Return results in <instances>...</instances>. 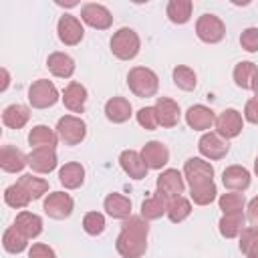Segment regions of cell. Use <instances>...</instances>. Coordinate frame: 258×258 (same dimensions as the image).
Returning <instances> with one entry per match:
<instances>
[{
	"instance_id": "obj_18",
	"label": "cell",
	"mask_w": 258,
	"mask_h": 258,
	"mask_svg": "<svg viewBox=\"0 0 258 258\" xmlns=\"http://www.w3.org/2000/svg\"><path fill=\"white\" fill-rule=\"evenodd\" d=\"M87 89H85V85H81V83H77V81H71L67 87H64V91H62V103H64V107L71 111V113H83L85 111V105H87Z\"/></svg>"
},
{
	"instance_id": "obj_14",
	"label": "cell",
	"mask_w": 258,
	"mask_h": 258,
	"mask_svg": "<svg viewBox=\"0 0 258 258\" xmlns=\"http://www.w3.org/2000/svg\"><path fill=\"white\" fill-rule=\"evenodd\" d=\"M56 163L58 159L54 147H36L28 153V165L36 173H50L52 169H56Z\"/></svg>"
},
{
	"instance_id": "obj_2",
	"label": "cell",
	"mask_w": 258,
	"mask_h": 258,
	"mask_svg": "<svg viewBox=\"0 0 258 258\" xmlns=\"http://www.w3.org/2000/svg\"><path fill=\"white\" fill-rule=\"evenodd\" d=\"M127 85H129L131 93L139 99L155 97L159 91V79H157L155 71H151L147 67H133L127 73Z\"/></svg>"
},
{
	"instance_id": "obj_10",
	"label": "cell",
	"mask_w": 258,
	"mask_h": 258,
	"mask_svg": "<svg viewBox=\"0 0 258 258\" xmlns=\"http://www.w3.org/2000/svg\"><path fill=\"white\" fill-rule=\"evenodd\" d=\"M185 181H183V173L177 169H163L157 175V194L163 196L167 202L173 198H179L183 194Z\"/></svg>"
},
{
	"instance_id": "obj_21",
	"label": "cell",
	"mask_w": 258,
	"mask_h": 258,
	"mask_svg": "<svg viewBox=\"0 0 258 258\" xmlns=\"http://www.w3.org/2000/svg\"><path fill=\"white\" fill-rule=\"evenodd\" d=\"M28 165V155H24L14 145H2L0 149V167L6 173H18Z\"/></svg>"
},
{
	"instance_id": "obj_27",
	"label": "cell",
	"mask_w": 258,
	"mask_h": 258,
	"mask_svg": "<svg viewBox=\"0 0 258 258\" xmlns=\"http://www.w3.org/2000/svg\"><path fill=\"white\" fill-rule=\"evenodd\" d=\"M30 119V109L26 105H20V103H14V105H8L2 113V123L8 127V129H22Z\"/></svg>"
},
{
	"instance_id": "obj_36",
	"label": "cell",
	"mask_w": 258,
	"mask_h": 258,
	"mask_svg": "<svg viewBox=\"0 0 258 258\" xmlns=\"http://www.w3.org/2000/svg\"><path fill=\"white\" fill-rule=\"evenodd\" d=\"M4 202H6V206H10V208H14V210H22V208H26L30 202H32V198L24 191V187L16 181V183H12V185H8L6 189H4Z\"/></svg>"
},
{
	"instance_id": "obj_6",
	"label": "cell",
	"mask_w": 258,
	"mask_h": 258,
	"mask_svg": "<svg viewBox=\"0 0 258 258\" xmlns=\"http://www.w3.org/2000/svg\"><path fill=\"white\" fill-rule=\"evenodd\" d=\"M58 91L48 79H38L28 87V103L34 109H48L58 101Z\"/></svg>"
},
{
	"instance_id": "obj_30",
	"label": "cell",
	"mask_w": 258,
	"mask_h": 258,
	"mask_svg": "<svg viewBox=\"0 0 258 258\" xmlns=\"http://www.w3.org/2000/svg\"><path fill=\"white\" fill-rule=\"evenodd\" d=\"M191 10H194L191 0H169L165 14L173 24H185L191 18Z\"/></svg>"
},
{
	"instance_id": "obj_31",
	"label": "cell",
	"mask_w": 258,
	"mask_h": 258,
	"mask_svg": "<svg viewBox=\"0 0 258 258\" xmlns=\"http://www.w3.org/2000/svg\"><path fill=\"white\" fill-rule=\"evenodd\" d=\"M165 214H167V200L163 196L155 194V196L143 200V204H141V218H145L147 222L159 220Z\"/></svg>"
},
{
	"instance_id": "obj_29",
	"label": "cell",
	"mask_w": 258,
	"mask_h": 258,
	"mask_svg": "<svg viewBox=\"0 0 258 258\" xmlns=\"http://www.w3.org/2000/svg\"><path fill=\"white\" fill-rule=\"evenodd\" d=\"M56 141H58V135L46 125H34L28 133V143H30L32 149H36V147H56Z\"/></svg>"
},
{
	"instance_id": "obj_16",
	"label": "cell",
	"mask_w": 258,
	"mask_h": 258,
	"mask_svg": "<svg viewBox=\"0 0 258 258\" xmlns=\"http://www.w3.org/2000/svg\"><path fill=\"white\" fill-rule=\"evenodd\" d=\"M119 165L121 169L131 177V179H143L149 171V167L145 165L143 157H141V151H135V149H125L121 151L119 155Z\"/></svg>"
},
{
	"instance_id": "obj_19",
	"label": "cell",
	"mask_w": 258,
	"mask_h": 258,
	"mask_svg": "<svg viewBox=\"0 0 258 258\" xmlns=\"http://www.w3.org/2000/svg\"><path fill=\"white\" fill-rule=\"evenodd\" d=\"M155 113H157V121L161 127H175L179 123V117H181V111H179V105L169 99V97H157L155 101Z\"/></svg>"
},
{
	"instance_id": "obj_8",
	"label": "cell",
	"mask_w": 258,
	"mask_h": 258,
	"mask_svg": "<svg viewBox=\"0 0 258 258\" xmlns=\"http://www.w3.org/2000/svg\"><path fill=\"white\" fill-rule=\"evenodd\" d=\"M198 149H200V153H202L204 159L218 161V159H224L228 155L230 143H228V139H224L216 131H206L200 137V141H198Z\"/></svg>"
},
{
	"instance_id": "obj_47",
	"label": "cell",
	"mask_w": 258,
	"mask_h": 258,
	"mask_svg": "<svg viewBox=\"0 0 258 258\" xmlns=\"http://www.w3.org/2000/svg\"><path fill=\"white\" fill-rule=\"evenodd\" d=\"M8 85H10V75H8L6 69H2V87H0V91H6Z\"/></svg>"
},
{
	"instance_id": "obj_49",
	"label": "cell",
	"mask_w": 258,
	"mask_h": 258,
	"mask_svg": "<svg viewBox=\"0 0 258 258\" xmlns=\"http://www.w3.org/2000/svg\"><path fill=\"white\" fill-rule=\"evenodd\" d=\"M254 173L258 175V155H256V159H254Z\"/></svg>"
},
{
	"instance_id": "obj_33",
	"label": "cell",
	"mask_w": 258,
	"mask_h": 258,
	"mask_svg": "<svg viewBox=\"0 0 258 258\" xmlns=\"http://www.w3.org/2000/svg\"><path fill=\"white\" fill-rule=\"evenodd\" d=\"M189 214H191V202L187 198L179 196V198H173L167 202V214L165 216L169 218V222L179 224L185 218H189Z\"/></svg>"
},
{
	"instance_id": "obj_13",
	"label": "cell",
	"mask_w": 258,
	"mask_h": 258,
	"mask_svg": "<svg viewBox=\"0 0 258 258\" xmlns=\"http://www.w3.org/2000/svg\"><path fill=\"white\" fill-rule=\"evenodd\" d=\"M56 32H58V38L62 44L67 46H75L83 40L85 36V28L81 24V20L77 16H71V14H64L58 18V24H56Z\"/></svg>"
},
{
	"instance_id": "obj_43",
	"label": "cell",
	"mask_w": 258,
	"mask_h": 258,
	"mask_svg": "<svg viewBox=\"0 0 258 258\" xmlns=\"http://www.w3.org/2000/svg\"><path fill=\"white\" fill-rule=\"evenodd\" d=\"M28 258H56L54 250L48 246V244H42V242H36L30 246L28 250Z\"/></svg>"
},
{
	"instance_id": "obj_3",
	"label": "cell",
	"mask_w": 258,
	"mask_h": 258,
	"mask_svg": "<svg viewBox=\"0 0 258 258\" xmlns=\"http://www.w3.org/2000/svg\"><path fill=\"white\" fill-rule=\"evenodd\" d=\"M141 48V38L133 28H119L117 32H113L111 36V52L119 58V60H131L139 54Z\"/></svg>"
},
{
	"instance_id": "obj_15",
	"label": "cell",
	"mask_w": 258,
	"mask_h": 258,
	"mask_svg": "<svg viewBox=\"0 0 258 258\" xmlns=\"http://www.w3.org/2000/svg\"><path fill=\"white\" fill-rule=\"evenodd\" d=\"M185 123L194 131H208L216 123V113L206 105H191L185 111Z\"/></svg>"
},
{
	"instance_id": "obj_24",
	"label": "cell",
	"mask_w": 258,
	"mask_h": 258,
	"mask_svg": "<svg viewBox=\"0 0 258 258\" xmlns=\"http://www.w3.org/2000/svg\"><path fill=\"white\" fill-rule=\"evenodd\" d=\"M131 103L125 99V97H111L107 103H105V117L111 121V123H125L129 121V117L133 115L131 113Z\"/></svg>"
},
{
	"instance_id": "obj_20",
	"label": "cell",
	"mask_w": 258,
	"mask_h": 258,
	"mask_svg": "<svg viewBox=\"0 0 258 258\" xmlns=\"http://www.w3.org/2000/svg\"><path fill=\"white\" fill-rule=\"evenodd\" d=\"M141 157L149 169H161L169 161V151L161 141H147L141 149Z\"/></svg>"
},
{
	"instance_id": "obj_23",
	"label": "cell",
	"mask_w": 258,
	"mask_h": 258,
	"mask_svg": "<svg viewBox=\"0 0 258 258\" xmlns=\"http://www.w3.org/2000/svg\"><path fill=\"white\" fill-rule=\"evenodd\" d=\"M46 67H48V71L54 75V77H58V79H69V77H73V73H75V58L73 56H69L67 52H50L48 54V58H46Z\"/></svg>"
},
{
	"instance_id": "obj_42",
	"label": "cell",
	"mask_w": 258,
	"mask_h": 258,
	"mask_svg": "<svg viewBox=\"0 0 258 258\" xmlns=\"http://www.w3.org/2000/svg\"><path fill=\"white\" fill-rule=\"evenodd\" d=\"M240 46L246 52H258V28L250 26L246 30H242L240 34Z\"/></svg>"
},
{
	"instance_id": "obj_45",
	"label": "cell",
	"mask_w": 258,
	"mask_h": 258,
	"mask_svg": "<svg viewBox=\"0 0 258 258\" xmlns=\"http://www.w3.org/2000/svg\"><path fill=\"white\" fill-rule=\"evenodd\" d=\"M246 218H248V222H250L252 226H256V228H258V196L250 200V204H248V214H246Z\"/></svg>"
},
{
	"instance_id": "obj_5",
	"label": "cell",
	"mask_w": 258,
	"mask_h": 258,
	"mask_svg": "<svg viewBox=\"0 0 258 258\" xmlns=\"http://www.w3.org/2000/svg\"><path fill=\"white\" fill-rule=\"evenodd\" d=\"M56 135L64 145H79L87 137V123L77 115H64L56 123Z\"/></svg>"
},
{
	"instance_id": "obj_26",
	"label": "cell",
	"mask_w": 258,
	"mask_h": 258,
	"mask_svg": "<svg viewBox=\"0 0 258 258\" xmlns=\"http://www.w3.org/2000/svg\"><path fill=\"white\" fill-rule=\"evenodd\" d=\"M14 228H16L18 232H22L28 240H30V238H36V236H40V232H42V218L36 216V214H32V212L22 210L20 214H16Z\"/></svg>"
},
{
	"instance_id": "obj_12",
	"label": "cell",
	"mask_w": 258,
	"mask_h": 258,
	"mask_svg": "<svg viewBox=\"0 0 258 258\" xmlns=\"http://www.w3.org/2000/svg\"><path fill=\"white\" fill-rule=\"evenodd\" d=\"M216 133L222 135L224 139H234L242 133L244 129V119H242V113L236 111V109H224L218 117H216Z\"/></svg>"
},
{
	"instance_id": "obj_35",
	"label": "cell",
	"mask_w": 258,
	"mask_h": 258,
	"mask_svg": "<svg viewBox=\"0 0 258 258\" xmlns=\"http://www.w3.org/2000/svg\"><path fill=\"white\" fill-rule=\"evenodd\" d=\"M18 183L24 187V191H26L32 200H40V198L48 191V181L42 179V177H36V175H32V173H24V175L18 179Z\"/></svg>"
},
{
	"instance_id": "obj_11",
	"label": "cell",
	"mask_w": 258,
	"mask_h": 258,
	"mask_svg": "<svg viewBox=\"0 0 258 258\" xmlns=\"http://www.w3.org/2000/svg\"><path fill=\"white\" fill-rule=\"evenodd\" d=\"M81 20L85 24H89L91 28L107 30L113 24V14L107 6L97 4V2H89V4H83V8H81Z\"/></svg>"
},
{
	"instance_id": "obj_32",
	"label": "cell",
	"mask_w": 258,
	"mask_h": 258,
	"mask_svg": "<svg viewBox=\"0 0 258 258\" xmlns=\"http://www.w3.org/2000/svg\"><path fill=\"white\" fill-rule=\"evenodd\" d=\"M2 246H4V250L10 252V254H20V252L26 250V246H28V238H26L22 232H18L14 226H10V228L4 230Z\"/></svg>"
},
{
	"instance_id": "obj_38",
	"label": "cell",
	"mask_w": 258,
	"mask_h": 258,
	"mask_svg": "<svg viewBox=\"0 0 258 258\" xmlns=\"http://www.w3.org/2000/svg\"><path fill=\"white\" fill-rule=\"evenodd\" d=\"M218 206L224 214H242L246 200H244L242 191H228V194H222L218 198Z\"/></svg>"
},
{
	"instance_id": "obj_22",
	"label": "cell",
	"mask_w": 258,
	"mask_h": 258,
	"mask_svg": "<svg viewBox=\"0 0 258 258\" xmlns=\"http://www.w3.org/2000/svg\"><path fill=\"white\" fill-rule=\"evenodd\" d=\"M103 208L107 212V216L115 218V220H127L131 216V200L123 194H109L103 202Z\"/></svg>"
},
{
	"instance_id": "obj_9",
	"label": "cell",
	"mask_w": 258,
	"mask_h": 258,
	"mask_svg": "<svg viewBox=\"0 0 258 258\" xmlns=\"http://www.w3.org/2000/svg\"><path fill=\"white\" fill-rule=\"evenodd\" d=\"M42 210L48 218L52 220H64L73 214L75 210V202L69 194L64 191H52L44 198V204H42Z\"/></svg>"
},
{
	"instance_id": "obj_4",
	"label": "cell",
	"mask_w": 258,
	"mask_h": 258,
	"mask_svg": "<svg viewBox=\"0 0 258 258\" xmlns=\"http://www.w3.org/2000/svg\"><path fill=\"white\" fill-rule=\"evenodd\" d=\"M196 34L206 44H218L226 36V24L216 14H202L196 20Z\"/></svg>"
},
{
	"instance_id": "obj_34",
	"label": "cell",
	"mask_w": 258,
	"mask_h": 258,
	"mask_svg": "<svg viewBox=\"0 0 258 258\" xmlns=\"http://www.w3.org/2000/svg\"><path fill=\"white\" fill-rule=\"evenodd\" d=\"M258 73V67L250 60H242L234 67V83L236 87L240 89H252V81H254V75Z\"/></svg>"
},
{
	"instance_id": "obj_41",
	"label": "cell",
	"mask_w": 258,
	"mask_h": 258,
	"mask_svg": "<svg viewBox=\"0 0 258 258\" xmlns=\"http://www.w3.org/2000/svg\"><path fill=\"white\" fill-rule=\"evenodd\" d=\"M137 123L145 129V131H153L159 127V121H157V113H155V107H141L137 111Z\"/></svg>"
},
{
	"instance_id": "obj_25",
	"label": "cell",
	"mask_w": 258,
	"mask_h": 258,
	"mask_svg": "<svg viewBox=\"0 0 258 258\" xmlns=\"http://www.w3.org/2000/svg\"><path fill=\"white\" fill-rule=\"evenodd\" d=\"M58 181L67 189H77L85 183V167L79 161H69L58 169Z\"/></svg>"
},
{
	"instance_id": "obj_44",
	"label": "cell",
	"mask_w": 258,
	"mask_h": 258,
	"mask_svg": "<svg viewBox=\"0 0 258 258\" xmlns=\"http://www.w3.org/2000/svg\"><path fill=\"white\" fill-rule=\"evenodd\" d=\"M244 119L252 125H258V99L252 97L246 101V107H244Z\"/></svg>"
},
{
	"instance_id": "obj_46",
	"label": "cell",
	"mask_w": 258,
	"mask_h": 258,
	"mask_svg": "<svg viewBox=\"0 0 258 258\" xmlns=\"http://www.w3.org/2000/svg\"><path fill=\"white\" fill-rule=\"evenodd\" d=\"M244 254H246V258H258V238L248 246V250Z\"/></svg>"
},
{
	"instance_id": "obj_48",
	"label": "cell",
	"mask_w": 258,
	"mask_h": 258,
	"mask_svg": "<svg viewBox=\"0 0 258 258\" xmlns=\"http://www.w3.org/2000/svg\"><path fill=\"white\" fill-rule=\"evenodd\" d=\"M252 91H254V97L258 99V73L254 75V81H252Z\"/></svg>"
},
{
	"instance_id": "obj_1",
	"label": "cell",
	"mask_w": 258,
	"mask_h": 258,
	"mask_svg": "<svg viewBox=\"0 0 258 258\" xmlns=\"http://www.w3.org/2000/svg\"><path fill=\"white\" fill-rule=\"evenodd\" d=\"M147 236L149 224L141 216H129L123 220L121 232L117 236L115 248L121 258H141L147 250Z\"/></svg>"
},
{
	"instance_id": "obj_28",
	"label": "cell",
	"mask_w": 258,
	"mask_h": 258,
	"mask_svg": "<svg viewBox=\"0 0 258 258\" xmlns=\"http://www.w3.org/2000/svg\"><path fill=\"white\" fill-rule=\"evenodd\" d=\"M244 224H246L244 212L242 214H224L220 218V222H218V230H220V234L224 238L232 240V238H238L242 234V230L246 228Z\"/></svg>"
},
{
	"instance_id": "obj_17",
	"label": "cell",
	"mask_w": 258,
	"mask_h": 258,
	"mask_svg": "<svg viewBox=\"0 0 258 258\" xmlns=\"http://www.w3.org/2000/svg\"><path fill=\"white\" fill-rule=\"evenodd\" d=\"M250 181H252V175L242 165H228L222 171V183L230 191H244L250 187Z\"/></svg>"
},
{
	"instance_id": "obj_39",
	"label": "cell",
	"mask_w": 258,
	"mask_h": 258,
	"mask_svg": "<svg viewBox=\"0 0 258 258\" xmlns=\"http://www.w3.org/2000/svg\"><path fill=\"white\" fill-rule=\"evenodd\" d=\"M218 196V189H216V183L210 181V183H204V185H196V187H189V198L196 206H210Z\"/></svg>"
},
{
	"instance_id": "obj_37",
	"label": "cell",
	"mask_w": 258,
	"mask_h": 258,
	"mask_svg": "<svg viewBox=\"0 0 258 258\" xmlns=\"http://www.w3.org/2000/svg\"><path fill=\"white\" fill-rule=\"evenodd\" d=\"M171 77H173L175 87L181 89V91H194L196 85H198V77H196L194 69L187 67V64H177V67L173 69Z\"/></svg>"
},
{
	"instance_id": "obj_7",
	"label": "cell",
	"mask_w": 258,
	"mask_h": 258,
	"mask_svg": "<svg viewBox=\"0 0 258 258\" xmlns=\"http://www.w3.org/2000/svg\"><path fill=\"white\" fill-rule=\"evenodd\" d=\"M183 179L187 181L189 187L210 183L214 181V167L204 157H189L183 163Z\"/></svg>"
},
{
	"instance_id": "obj_40",
	"label": "cell",
	"mask_w": 258,
	"mask_h": 258,
	"mask_svg": "<svg viewBox=\"0 0 258 258\" xmlns=\"http://www.w3.org/2000/svg\"><path fill=\"white\" fill-rule=\"evenodd\" d=\"M105 216L101 212H87L85 218H83V230L89 234V236H99L105 232Z\"/></svg>"
}]
</instances>
